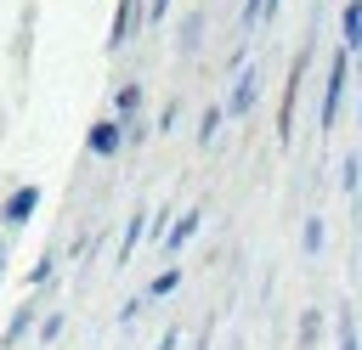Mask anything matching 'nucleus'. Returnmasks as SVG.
Masks as SVG:
<instances>
[{"instance_id":"423d86ee","label":"nucleus","mask_w":362,"mask_h":350,"mask_svg":"<svg viewBox=\"0 0 362 350\" xmlns=\"http://www.w3.org/2000/svg\"><path fill=\"white\" fill-rule=\"evenodd\" d=\"M255 96H260V85H255V68H249V73H238V79H232V96H226V119H243V113L255 107Z\"/></svg>"},{"instance_id":"f03ea898","label":"nucleus","mask_w":362,"mask_h":350,"mask_svg":"<svg viewBox=\"0 0 362 350\" xmlns=\"http://www.w3.org/2000/svg\"><path fill=\"white\" fill-rule=\"evenodd\" d=\"M124 141H130V135H124V124H119L113 113H107V119H90V130H85V152H90V158H119Z\"/></svg>"},{"instance_id":"f8f14e48","label":"nucleus","mask_w":362,"mask_h":350,"mask_svg":"<svg viewBox=\"0 0 362 350\" xmlns=\"http://www.w3.org/2000/svg\"><path fill=\"white\" fill-rule=\"evenodd\" d=\"M317 333H322V316L317 310H300V350H317Z\"/></svg>"},{"instance_id":"dca6fc26","label":"nucleus","mask_w":362,"mask_h":350,"mask_svg":"<svg viewBox=\"0 0 362 350\" xmlns=\"http://www.w3.org/2000/svg\"><path fill=\"white\" fill-rule=\"evenodd\" d=\"M317 248H322V220L311 215V220H305V254H317Z\"/></svg>"},{"instance_id":"20e7f679","label":"nucleus","mask_w":362,"mask_h":350,"mask_svg":"<svg viewBox=\"0 0 362 350\" xmlns=\"http://www.w3.org/2000/svg\"><path fill=\"white\" fill-rule=\"evenodd\" d=\"M300 73H305V51L294 56L288 85H283V107H277V141H294V96H300Z\"/></svg>"},{"instance_id":"ddd939ff","label":"nucleus","mask_w":362,"mask_h":350,"mask_svg":"<svg viewBox=\"0 0 362 350\" xmlns=\"http://www.w3.org/2000/svg\"><path fill=\"white\" fill-rule=\"evenodd\" d=\"M334 333H339V350H362V339H356V316H351V310H339V327H334Z\"/></svg>"},{"instance_id":"9b49d317","label":"nucleus","mask_w":362,"mask_h":350,"mask_svg":"<svg viewBox=\"0 0 362 350\" xmlns=\"http://www.w3.org/2000/svg\"><path fill=\"white\" fill-rule=\"evenodd\" d=\"M221 119H226V107H204V119H198V147H209V141H215Z\"/></svg>"},{"instance_id":"a211bd4d","label":"nucleus","mask_w":362,"mask_h":350,"mask_svg":"<svg viewBox=\"0 0 362 350\" xmlns=\"http://www.w3.org/2000/svg\"><path fill=\"white\" fill-rule=\"evenodd\" d=\"M57 333H62V310H51V316H45V322H40V344H51V339H57Z\"/></svg>"},{"instance_id":"1a4fd4ad","label":"nucleus","mask_w":362,"mask_h":350,"mask_svg":"<svg viewBox=\"0 0 362 350\" xmlns=\"http://www.w3.org/2000/svg\"><path fill=\"white\" fill-rule=\"evenodd\" d=\"M28 327H34V305H17V316H11V327L0 333V350H11V344H17L23 333H28Z\"/></svg>"},{"instance_id":"6e6552de","label":"nucleus","mask_w":362,"mask_h":350,"mask_svg":"<svg viewBox=\"0 0 362 350\" xmlns=\"http://www.w3.org/2000/svg\"><path fill=\"white\" fill-rule=\"evenodd\" d=\"M198 215H204V209H187V215L170 226V237H164V243H170V254H181V248L192 243V231H198Z\"/></svg>"},{"instance_id":"412c9836","label":"nucleus","mask_w":362,"mask_h":350,"mask_svg":"<svg viewBox=\"0 0 362 350\" xmlns=\"http://www.w3.org/2000/svg\"><path fill=\"white\" fill-rule=\"evenodd\" d=\"M198 350H204V344H198Z\"/></svg>"},{"instance_id":"7ed1b4c3","label":"nucleus","mask_w":362,"mask_h":350,"mask_svg":"<svg viewBox=\"0 0 362 350\" xmlns=\"http://www.w3.org/2000/svg\"><path fill=\"white\" fill-rule=\"evenodd\" d=\"M34 209H40V186H34V181L11 186V192H6V203H0V220H6V231L28 226V215H34Z\"/></svg>"},{"instance_id":"0eeeda50","label":"nucleus","mask_w":362,"mask_h":350,"mask_svg":"<svg viewBox=\"0 0 362 350\" xmlns=\"http://www.w3.org/2000/svg\"><path fill=\"white\" fill-rule=\"evenodd\" d=\"M136 107H141V85H136V79H124V85L113 90V119H119V124H130V119H141Z\"/></svg>"},{"instance_id":"4468645a","label":"nucleus","mask_w":362,"mask_h":350,"mask_svg":"<svg viewBox=\"0 0 362 350\" xmlns=\"http://www.w3.org/2000/svg\"><path fill=\"white\" fill-rule=\"evenodd\" d=\"M28 34H34V6H23V23H17V62H28Z\"/></svg>"},{"instance_id":"6ab92c4d","label":"nucleus","mask_w":362,"mask_h":350,"mask_svg":"<svg viewBox=\"0 0 362 350\" xmlns=\"http://www.w3.org/2000/svg\"><path fill=\"white\" fill-rule=\"evenodd\" d=\"M164 11H170V0H147V23H164Z\"/></svg>"},{"instance_id":"f3484780","label":"nucleus","mask_w":362,"mask_h":350,"mask_svg":"<svg viewBox=\"0 0 362 350\" xmlns=\"http://www.w3.org/2000/svg\"><path fill=\"white\" fill-rule=\"evenodd\" d=\"M51 271H57V254H45V260L28 271V282H34V288H40V282H51Z\"/></svg>"},{"instance_id":"aec40b11","label":"nucleus","mask_w":362,"mask_h":350,"mask_svg":"<svg viewBox=\"0 0 362 350\" xmlns=\"http://www.w3.org/2000/svg\"><path fill=\"white\" fill-rule=\"evenodd\" d=\"M0 282H6V243H0Z\"/></svg>"},{"instance_id":"2eb2a0df","label":"nucleus","mask_w":362,"mask_h":350,"mask_svg":"<svg viewBox=\"0 0 362 350\" xmlns=\"http://www.w3.org/2000/svg\"><path fill=\"white\" fill-rule=\"evenodd\" d=\"M141 231H147V220H141V215H130V226H124V243H119V260H130V254H136V237H141Z\"/></svg>"},{"instance_id":"39448f33","label":"nucleus","mask_w":362,"mask_h":350,"mask_svg":"<svg viewBox=\"0 0 362 350\" xmlns=\"http://www.w3.org/2000/svg\"><path fill=\"white\" fill-rule=\"evenodd\" d=\"M136 23H141V0H119V11H113V34H107V51H124L130 34H136Z\"/></svg>"},{"instance_id":"9d476101","label":"nucleus","mask_w":362,"mask_h":350,"mask_svg":"<svg viewBox=\"0 0 362 350\" xmlns=\"http://www.w3.org/2000/svg\"><path fill=\"white\" fill-rule=\"evenodd\" d=\"M175 288H181V271H175V265H164V271L147 282V299H164V294H175Z\"/></svg>"},{"instance_id":"f257e3e1","label":"nucleus","mask_w":362,"mask_h":350,"mask_svg":"<svg viewBox=\"0 0 362 350\" xmlns=\"http://www.w3.org/2000/svg\"><path fill=\"white\" fill-rule=\"evenodd\" d=\"M345 85H351V51L339 45L334 56H328V85H322V130H334L339 124V102H345Z\"/></svg>"}]
</instances>
